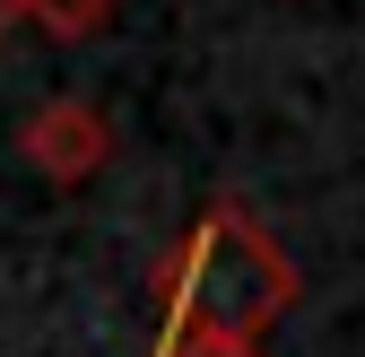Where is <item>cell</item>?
Here are the masks:
<instances>
[{
    "instance_id": "cell-1",
    "label": "cell",
    "mask_w": 365,
    "mask_h": 357,
    "mask_svg": "<svg viewBox=\"0 0 365 357\" xmlns=\"http://www.w3.org/2000/svg\"><path fill=\"white\" fill-rule=\"evenodd\" d=\"M165 331L174 340H235V348H261V331L296 305V271H287V253L269 244V227L252 209L235 201H217L192 244H182L165 261Z\"/></svg>"
},
{
    "instance_id": "cell-2",
    "label": "cell",
    "mask_w": 365,
    "mask_h": 357,
    "mask_svg": "<svg viewBox=\"0 0 365 357\" xmlns=\"http://www.w3.org/2000/svg\"><path fill=\"white\" fill-rule=\"evenodd\" d=\"M18 157L43 174V183L78 192L96 166H113V122H105L96 105H87V96H61V105L26 114V131H18Z\"/></svg>"
},
{
    "instance_id": "cell-3",
    "label": "cell",
    "mask_w": 365,
    "mask_h": 357,
    "mask_svg": "<svg viewBox=\"0 0 365 357\" xmlns=\"http://www.w3.org/2000/svg\"><path fill=\"white\" fill-rule=\"evenodd\" d=\"M113 9H122V0H26V18L53 44H87L96 26H113Z\"/></svg>"
},
{
    "instance_id": "cell-4",
    "label": "cell",
    "mask_w": 365,
    "mask_h": 357,
    "mask_svg": "<svg viewBox=\"0 0 365 357\" xmlns=\"http://www.w3.org/2000/svg\"><path fill=\"white\" fill-rule=\"evenodd\" d=\"M157 357H261V348H235V340H174V331H165Z\"/></svg>"
},
{
    "instance_id": "cell-5",
    "label": "cell",
    "mask_w": 365,
    "mask_h": 357,
    "mask_svg": "<svg viewBox=\"0 0 365 357\" xmlns=\"http://www.w3.org/2000/svg\"><path fill=\"white\" fill-rule=\"evenodd\" d=\"M18 26H26V0H0V44H9Z\"/></svg>"
}]
</instances>
